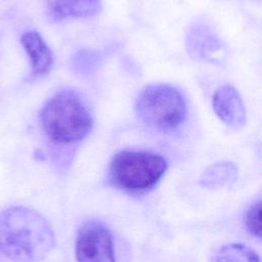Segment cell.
Here are the masks:
<instances>
[{
    "instance_id": "obj_5",
    "label": "cell",
    "mask_w": 262,
    "mask_h": 262,
    "mask_svg": "<svg viewBox=\"0 0 262 262\" xmlns=\"http://www.w3.org/2000/svg\"><path fill=\"white\" fill-rule=\"evenodd\" d=\"M75 257L77 262H117L110 229L97 220L84 222L77 232Z\"/></svg>"
},
{
    "instance_id": "obj_2",
    "label": "cell",
    "mask_w": 262,
    "mask_h": 262,
    "mask_svg": "<svg viewBox=\"0 0 262 262\" xmlns=\"http://www.w3.org/2000/svg\"><path fill=\"white\" fill-rule=\"evenodd\" d=\"M41 124L47 136L58 144H72L85 138L93 126L91 112L74 90L54 94L41 111Z\"/></svg>"
},
{
    "instance_id": "obj_8",
    "label": "cell",
    "mask_w": 262,
    "mask_h": 262,
    "mask_svg": "<svg viewBox=\"0 0 262 262\" xmlns=\"http://www.w3.org/2000/svg\"><path fill=\"white\" fill-rule=\"evenodd\" d=\"M20 42L30 57L34 74L48 73L53 64V55L41 35L35 31L27 32L21 36Z\"/></svg>"
},
{
    "instance_id": "obj_11",
    "label": "cell",
    "mask_w": 262,
    "mask_h": 262,
    "mask_svg": "<svg viewBox=\"0 0 262 262\" xmlns=\"http://www.w3.org/2000/svg\"><path fill=\"white\" fill-rule=\"evenodd\" d=\"M210 262H261V258L249 246L231 243L219 247L211 256Z\"/></svg>"
},
{
    "instance_id": "obj_9",
    "label": "cell",
    "mask_w": 262,
    "mask_h": 262,
    "mask_svg": "<svg viewBox=\"0 0 262 262\" xmlns=\"http://www.w3.org/2000/svg\"><path fill=\"white\" fill-rule=\"evenodd\" d=\"M237 178V168L229 161L215 163L208 167L200 178V184L206 188H221L229 186Z\"/></svg>"
},
{
    "instance_id": "obj_1",
    "label": "cell",
    "mask_w": 262,
    "mask_h": 262,
    "mask_svg": "<svg viewBox=\"0 0 262 262\" xmlns=\"http://www.w3.org/2000/svg\"><path fill=\"white\" fill-rule=\"evenodd\" d=\"M54 247V231L37 211L13 206L0 212V253L10 261L41 262Z\"/></svg>"
},
{
    "instance_id": "obj_13",
    "label": "cell",
    "mask_w": 262,
    "mask_h": 262,
    "mask_svg": "<svg viewBox=\"0 0 262 262\" xmlns=\"http://www.w3.org/2000/svg\"><path fill=\"white\" fill-rule=\"evenodd\" d=\"M98 59H99L98 54H95L92 51L83 50L76 54L75 60L73 61V63L75 64L78 71H81V73H84L85 71L93 70Z\"/></svg>"
},
{
    "instance_id": "obj_6",
    "label": "cell",
    "mask_w": 262,
    "mask_h": 262,
    "mask_svg": "<svg viewBox=\"0 0 262 262\" xmlns=\"http://www.w3.org/2000/svg\"><path fill=\"white\" fill-rule=\"evenodd\" d=\"M212 106L217 117L227 126L238 128L246 123V108L237 90L231 85L219 87L213 94Z\"/></svg>"
},
{
    "instance_id": "obj_12",
    "label": "cell",
    "mask_w": 262,
    "mask_h": 262,
    "mask_svg": "<svg viewBox=\"0 0 262 262\" xmlns=\"http://www.w3.org/2000/svg\"><path fill=\"white\" fill-rule=\"evenodd\" d=\"M261 202L252 204L245 214V226L247 230L258 239L261 238Z\"/></svg>"
},
{
    "instance_id": "obj_10",
    "label": "cell",
    "mask_w": 262,
    "mask_h": 262,
    "mask_svg": "<svg viewBox=\"0 0 262 262\" xmlns=\"http://www.w3.org/2000/svg\"><path fill=\"white\" fill-rule=\"evenodd\" d=\"M188 48L192 54L212 59L213 54L221 50V44L207 28L195 27L188 35Z\"/></svg>"
},
{
    "instance_id": "obj_7",
    "label": "cell",
    "mask_w": 262,
    "mask_h": 262,
    "mask_svg": "<svg viewBox=\"0 0 262 262\" xmlns=\"http://www.w3.org/2000/svg\"><path fill=\"white\" fill-rule=\"evenodd\" d=\"M47 10L53 20L91 17L101 10V0H47Z\"/></svg>"
},
{
    "instance_id": "obj_4",
    "label": "cell",
    "mask_w": 262,
    "mask_h": 262,
    "mask_svg": "<svg viewBox=\"0 0 262 262\" xmlns=\"http://www.w3.org/2000/svg\"><path fill=\"white\" fill-rule=\"evenodd\" d=\"M138 119L149 128L171 132L181 126L186 117V102L178 88L169 84L145 87L135 103Z\"/></svg>"
},
{
    "instance_id": "obj_3",
    "label": "cell",
    "mask_w": 262,
    "mask_h": 262,
    "mask_svg": "<svg viewBox=\"0 0 262 262\" xmlns=\"http://www.w3.org/2000/svg\"><path fill=\"white\" fill-rule=\"evenodd\" d=\"M166 160L146 150L125 149L116 154L110 164V181L118 188L138 193L152 188L167 170Z\"/></svg>"
}]
</instances>
